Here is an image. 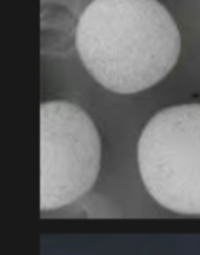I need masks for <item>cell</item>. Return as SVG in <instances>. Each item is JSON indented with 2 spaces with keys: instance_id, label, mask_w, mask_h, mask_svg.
<instances>
[{
  "instance_id": "obj_1",
  "label": "cell",
  "mask_w": 200,
  "mask_h": 255,
  "mask_svg": "<svg viewBox=\"0 0 200 255\" xmlns=\"http://www.w3.org/2000/svg\"><path fill=\"white\" fill-rule=\"evenodd\" d=\"M75 44L99 85L136 94L176 66L181 35L159 0H92L78 17Z\"/></svg>"
},
{
  "instance_id": "obj_2",
  "label": "cell",
  "mask_w": 200,
  "mask_h": 255,
  "mask_svg": "<svg viewBox=\"0 0 200 255\" xmlns=\"http://www.w3.org/2000/svg\"><path fill=\"white\" fill-rule=\"evenodd\" d=\"M138 167L157 203L200 215V104L171 106L150 118L139 135Z\"/></svg>"
},
{
  "instance_id": "obj_3",
  "label": "cell",
  "mask_w": 200,
  "mask_h": 255,
  "mask_svg": "<svg viewBox=\"0 0 200 255\" xmlns=\"http://www.w3.org/2000/svg\"><path fill=\"white\" fill-rule=\"evenodd\" d=\"M101 168V139L82 108L66 101L40 106V210L77 202Z\"/></svg>"
}]
</instances>
